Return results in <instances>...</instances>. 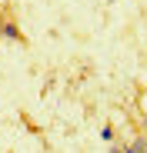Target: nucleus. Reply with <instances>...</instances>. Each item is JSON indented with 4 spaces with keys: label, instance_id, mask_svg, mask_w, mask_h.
<instances>
[{
    "label": "nucleus",
    "instance_id": "5",
    "mask_svg": "<svg viewBox=\"0 0 147 153\" xmlns=\"http://www.w3.org/2000/svg\"><path fill=\"white\" fill-rule=\"evenodd\" d=\"M140 130H144V133H140V137H147V117H144V123H140Z\"/></svg>",
    "mask_w": 147,
    "mask_h": 153
},
{
    "label": "nucleus",
    "instance_id": "2",
    "mask_svg": "<svg viewBox=\"0 0 147 153\" xmlns=\"http://www.w3.org/2000/svg\"><path fill=\"white\" fill-rule=\"evenodd\" d=\"M127 153H147V137H137V140L127 146Z\"/></svg>",
    "mask_w": 147,
    "mask_h": 153
},
{
    "label": "nucleus",
    "instance_id": "1",
    "mask_svg": "<svg viewBox=\"0 0 147 153\" xmlns=\"http://www.w3.org/2000/svg\"><path fill=\"white\" fill-rule=\"evenodd\" d=\"M0 33H4L7 40H23V33H20V27L14 20H4V27H0Z\"/></svg>",
    "mask_w": 147,
    "mask_h": 153
},
{
    "label": "nucleus",
    "instance_id": "4",
    "mask_svg": "<svg viewBox=\"0 0 147 153\" xmlns=\"http://www.w3.org/2000/svg\"><path fill=\"white\" fill-rule=\"evenodd\" d=\"M107 153H127V146H110Z\"/></svg>",
    "mask_w": 147,
    "mask_h": 153
},
{
    "label": "nucleus",
    "instance_id": "3",
    "mask_svg": "<svg viewBox=\"0 0 147 153\" xmlns=\"http://www.w3.org/2000/svg\"><path fill=\"white\" fill-rule=\"evenodd\" d=\"M100 140H107V143L114 140V126H104V130H100Z\"/></svg>",
    "mask_w": 147,
    "mask_h": 153
}]
</instances>
